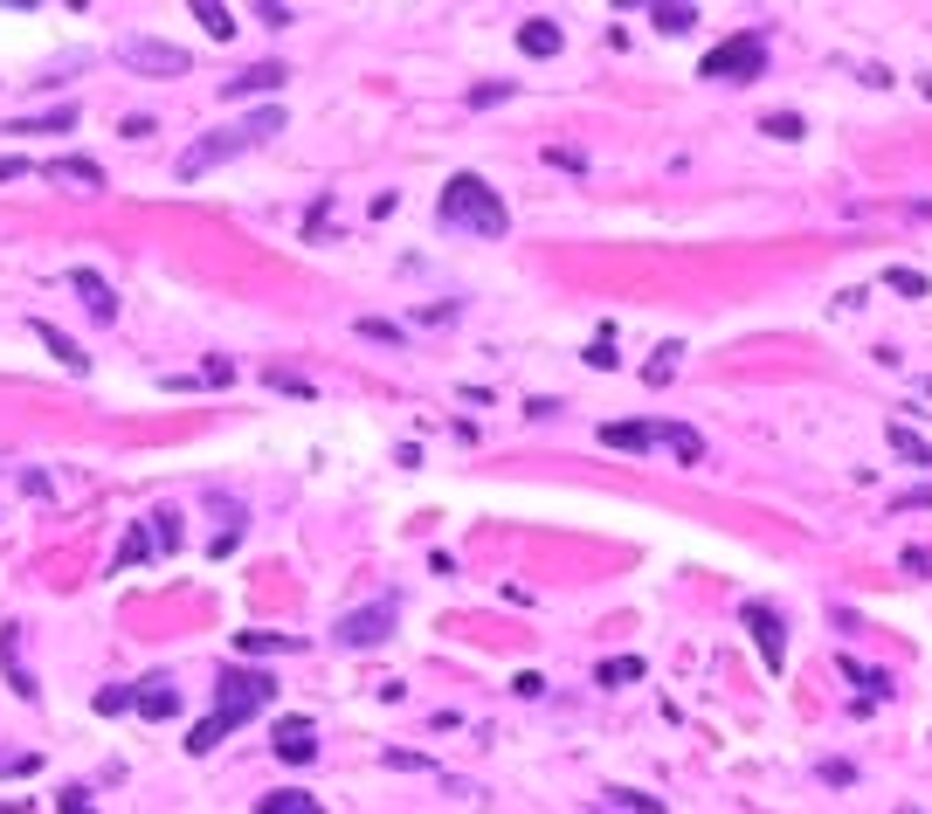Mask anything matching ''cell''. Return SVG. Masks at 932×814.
Wrapping results in <instances>:
<instances>
[{"label":"cell","instance_id":"31","mask_svg":"<svg viewBox=\"0 0 932 814\" xmlns=\"http://www.w3.org/2000/svg\"><path fill=\"white\" fill-rule=\"evenodd\" d=\"M670 366H678V346H657V359H650V373H642V380L663 387V380H670Z\"/></svg>","mask_w":932,"mask_h":814},{"label":"cell","instance_id":"25","mask_svg":"<svg viewBox=\"0 0 932 814\" xmlns=\"http://www.w3.org/2000/svg\"><path fill=\"white\" fill-rule=\"evenodd\" d=\"M152 545H160V553L180 545V511H152Z\"/></svg>","mask_w":932,"mask_h":814},{"label":"cell","instance_id":"36","mask_svg":"<svg viewBox=\"0 0 932 814\" xmlns=\"http://www.w3.org/2000/svg\"><path fill=\"white\" fill-rule=\"evenodd\" d=\"M511 691H518V697H539V691H546V676H539V670H518Z\"/></svg>","mask_w":932,"mask_h":814},{"label":"cell","instance_id":"26","mask_svg":"<svg viewBox=\"0 0 932 814\" xmlns=\"http://www.w3.org/2000/svg\"><path fill=\"white\" fill-rule=\"evenodd\" d=\"M359 338H373V346H394V352H401V338H408V332H401V325H387V318H359Z\"/></svg>","mask_w":932,"mask_h":814},{"label":"cell","instance_id":"2","mask_svg":"<svg viewBox=\"0 0 932 814\" xmlns=\"http://www.w3.org/2000/svg\"><path fill=\"white\" fill-rule=\"evenodd\" d=\"M277 131H283V111H277V104H270V111H249V118H236V124H221V131H207V139H194V145L173 160V180H201V173H215L221 160H242L249 145L277 139Z\"/></svg>","mask_w":932,"mask_h":814},{"label":"cell","instance_id":"7","mask_svg":"<svg viewBox=\"0 0 932 814\" xmlns=\"http://www.w3.org/2000/svg\"><path fill=\"white\" fill-rule=\"evenodd\" d=\"M746 628H754V642H760V655H767V670H781L788 663V636H781V615L767 608V600H746Z\"/></svg>","mask_w":932,"mask_h":814},{"label":"cell","instance_id":"4","mask_svg":"<svg viewBox=\"0 0 932 814\" xmlns=\"http://www.w3.org/2000/svg\"><path fill=\"white\" fill-rule=\"evenodd\" d=\"M705 76H712V84H754V76H767V35L746 29L733 42H718L705 56Z\"/></svg>","mask_w":932,"mask_h":814},{"label":"cell","instance_id":"21","mask_svg":"<svg viewBox=\"0 0 932 814\" xmlns=\"http://www.w3.org/2000/svg\"><path fill=\"white\" fill-rule=\"evenodd\" d=\"M194 21H201V29L215 35V42H228V35H236V14H228V8H215V0H201V8H194Z\"/></svg>","mask_w":932,"mask_h":814},{"label":"cell","instance_id":"27","mask_svg":"<svg viewBox=\"0 0 932 814\" xmlns=\"http://www.w3.org/2000/svg\"><path fill=\"white\" fill-rule=\"evenodd\" d=\"M608 807H615V814H663L650 794H629V786H615V794H608Z\"/></svg>","mask_w":932,"mask_h":814},{"label":"cell","instance_id":"15","mask_svg":"<svg viewBox=\"0 0 932 814\" xmlns=\"http://www.w3.org/2000/svg\"><path fill=\"white\" fill-rule=\"evenodd\" d=\"M132 704H139L145 718H173V712H180V691H173V676H145V691H139Z\"/></svg>","mask_w":932,"mask_h":814},{"label":"cell","instance_id":"9","mask_svg":"<svg viewBox=\"0 0 932 814\" xmlns=\"http://www.w3.org/2000/svg\"><path fill=\"white\" fill-rule=\"evenodd\" d=\"M283 84H291V69H283V63H256L242 76H228L221 97H256V90H283Z\"/></svg>","mask_w":932,"mask_h":814},{"label":"cell","instance_id":"22","mask_svg":"<svg viewBox=\"0 0 932 814\" xmlns=\"http://www.w3.org/2000/svg\"><path fill=\"white\" fill-rule=\"evenodd\" d=\"M236 649H242V655H277V649H297V642H291V636H263V628H242Z\"/></svg>","mask_w":932,"mask_h":814},{"label":"cell","instance_id":"10","mask_svg":"<svg viewBox=\"0 0 932 814\" xmlns=\"http://www.w3.org/2000/svg\"><path fill=\"white\" fill-rule=\"evenodd\" d=\"M311 752H318V731H311V718H283V725H277V759L304 767Z\"/></svg>","mask_w":932,"mask_h":814},{"label":"cell","instance_id":"28","mask_svg":"<svg viewBox=\"0 0 932 814\" xmlns=\"http://www.w3.org/2000/svg\"><path fill=\"white\" fill-rule=\"evenodd\" d=\"M636 676H642L636 655H615V663H602V684H608V691H615V684H636Z\"/></svg>","mask_w":932,"mask_h":814},{"label":"cell","instance_id":"24","mask_svg":"<svg viewBox=\"0 0 932 814\" xmlns=\"http://www.w3.org/2000/svg\"><path fill=\"white\" fill-rule=\"evenodd\" d=\"M76 124V104H63V111H42V118H14L8 131H69Z\"/></svg>","mask_w":932,"mask_h":814},{"label":"cell","instance_id":"32","mask_svg":"<svg viewBox=\"0 0 932 814\" xmlns=\"http://www.w3.org/2000/svg\"><path fill=\"white\" fill-rule=\"evenodd\" d=\"M760 131H773V139H801V118H794V111H773Z\"/></svg>","mask_w":932,"mask_h":814},{"label":"cell","instance_id":"29","mask_svg":"<svg viewBox=\"0 0 932 814\" xmlns=\"http://www.w3.org/2000/svg\"><path fill=\"white\" fill-rule=\"evenodd\" d=\"M56 814H97L90 786H63V794H56Z\"/></svg>","mask_w":932,"mask_h":814},{"label":"cell","instance_id":"39","mask_svg":"<svg viewBox=\"0 0 932 814\" xmlns=\"http://www.w3.org/2000/svg\"><path fill=\"white\" fill-rule=\"evenodd\" d=\"M925 97H932V76H925Z\"/></svg>","mask_w":932,"mask_h":814},{"label":"cell","instance_id":"14","mask_svg":"<svg viewBox=\"0 0 932 814\" xmlns=\"http://www.w3.org/2000/svg\"><path fill=\"white\" fill-rule=\"evenodd\" d=\"M42 173L63 180V187H76V194H97V187H104V166H97V160H48Z\"/></svg>","mask_w":932,"mask_h":814},{"label":"cell","instance_id":"23","mask_svg":"<svg viewBox=\"0 0 932 814\" xmlns=\"http://www.w3.org/2000/svg\"><path fill=\"white\" fill-rule=\"evenodd\" d=\"M160 553V545H152V532L145 524H132V532H124V545H118V566H139V560H152Z\"/></svg>","mask_w":932,"mask_h":814},{"label":"cell","instance_id":"13","mask_svg":"<svg viewBox=\"0 0 932 814\" xmlns=\"http://www.w3.org/2000/svg\"><path fill=\"white\" fill-rule=\"evenodd\" d=\"M657 449H670L678 463H705V435L684 422H657Z\"/></svg>","mask_w":932,"mask_h":814},{"label":"cell","instance_id":"8","mask_svg":"<svg viewBox=\"0 0 932 814\" xmlns=\"http://www.w3.org/2000/svg\"><path fill=\"white\" fill-rule=\"evenodd\" d=\"M0 670H8V691H14V697H35V676L21 670V621L0 628Z\"/></svg>","mask_w":932,"mask_h":814},{"label":"cell","instance_id":"30","mask_svg":"<svg viewBox=\"0 0 932 814\" xmlns=\"http://www.w3.org/2000/svg\"><path fill=\"white\" fill-rule=\"evenodd\" d=\"M885 283H891L898 297H925V276L919 270H885Z\"/></svg>","mask_w":932,"mask_h":814},{"label":"cell","instance_id":"6","mask_svg":"<svg viewBox=\"0 0 932 814\" xmlns=\"http://www.w3.org/2000/svg\"><path fill=\"white\" fill-rule=\"evenodd\" d=\"M118 63L132 69V76H187V48L152 42V35H124L118 42Z\"/></svg>","mask_w":932,"mask_h":814},{"label":"cell","instance_id":"37","mask_svg":"<svg viewBox=\"0 0 932 814\" xmlns=\"http://www.w3.org/2000/svg\"><path fill=\"white\" fill-rule=\"evenodd\" d=\"M21 173H35V166L21 160V152H0V180H21Z\"/></svg>","mask_w":932,"mask_h":814},{"label":"cell","instance_id":"35","mask_svg":"<svg viewBox=\"0 0 932 814\" xmlns=\"http://www.w3.org/2000/svg\"><path fill=\"white\" fill-rule=\"evenodd\" d=\"M35 767H42L35 752H0V773H35Z\"/></svg>","mask_w":932,"mask_h":814},{"label":"cell","instance_id":"17","mask_svg":"<svg viewBox=\"0 0 932 814\" xmlns=\"http://www.w3.org/2000/svg\"><path fill=\"white\" fill-rule=\"evenodd\" d=\"M518 48H525V56H560V21H525V29H518Z\"/></svg>","mask_w":932,"mask_h":814},{"label":"cell","instance_id":"18","mask_svg":"<svg viewBox=\"0 0 932 814\" xmlns=\"http://www.w3.org/2000/svg\"><path fill=\"white\" fill-rule=\"evenodd\" d=\"M891 449H898L904 463H919V469H932V442H919V428H904V422H891Z\"/></svg>","mask_w":932,"mask_h":814},{"label":"cell","instance_id":"34","mask_svg":"<svg viewBox=\"0 0 932 814\" xmlns=\"http://www.w3.org/2000/svg\"><path fill=\"white\" fill-rule=\"evenodd\" d=\"M587 366H602V373L615 366V338H608V332H602V338H594V346H587Z\"/></svg>","mask_w":932,"mask_h":814},{"label":"cell","instance_id":"19","mask_svg":"<svg viewBox=\"0 0 932 814\" xmlns=\"http://www.w3.org/2000/svg\"><path fill=\"white\" fill-rule=\"evenodd\" d=\"M256 814H318V801L297 794V786H283V794H263V801H256Z\"/></svg>","mask_w":932,"mask_h":814},{"label":"cell","instance_id":"11","mask_svg":"<svg viewBox=\"0 0 932 814\" xmlns=\"http://www.w3.org/2000/svg\"><path fill=\"white\" fill-rule=\"evenodd\" d=\"M69 291L90 304V318H104V325L118 318V297H111V283H104V276H90V270H69Z\"/></svg>","mask_w":932,"mask_h":814},{"label":"cell","instance_id":"20","mask_svg":"<svg viewBox=\"0 0 932 814\" xmlns=\"http://www.w3.org/2000/svg\"><path fill=\"white\" fill-rule=\"evenodd\" d=\"M650 21H657L663 35H691L697 29V8H691V0H678V8H650Z\"/></svg>","mask_w":932,"mask_h":814},{"label":"cell","instance_id":"5","mask_svg":"<svg viewBox=\"0 0 932 814\" xmlns=\"http://www.w3.org/2000/svg\"><path fill=\"white\" fill-rule=\"evenodd\" d=\"M394 600H367V608H353V615H339V628H332V636H339V649H380L387 636H394Z\"/></svg>","mask_w":932,"mask_h":814},{"label":"cell","instance_id":"1","mask_svg":"<svg viewBox=\"0 0 932 814\" xmlns=\"http://www.w3.org/2000/svg\"><path fill=\"white\" fill-rule=\"evenodd\" d=\"M277 697V684L263 670H221V684H215V712H207L201 725H194V739H187V752L201 759V752H215L228 731L236 725H249L256 712H263V704Z\"/></svg>","mask_w":932,"mask_h":814},{"label":"cell","instance_id":"33","mask_svg":"<svg viewBox=\"0 0 932 814\" xmlns=\"http://www.w3.org/2000/svg\"><path fill=\"white\" fill-rule=\"evenodd\" d=\"M139 691H124V684H111V691H97V712H124V704H132Z\"/></svg>","mask_w":932,"mask_h":814},{"label":"cell","instance_id":"12","mask_svg":"<svg viewBox=\"0 0 932 814\" xmlns=\"http://www.w3.org/2000/svg\"><path fill=\"white\" fill-rule=\"evenodd\" d=\"M602 442L621 449V456H642V449H657V422H608Z\"/></svg>","mask_w":932,"mask_h":814},{"label":"cell","instance_id":"38","mask_svg":"<svg viewBox=\"0 0 932 814\" xmlns=\"http://www.w3.org/2000/svg\"><path fill=\"white\" fill-rule=\"evenodd\" d=\"M0 814H29V801H0Z\"/></svg>","mask_w":932,"mask_h":814},{"label":"cell","instance_id":"3","mask_svg":"<svg viewBox=\"0 0 932 814\" xmlns=\"http://www.w3.org/2000/svg\"><path fill=\"white\" fill-rule=\"evenodd\" d=\"M435 215H443V228H470V235H505V200L498 187H484L477 173H449V187L435 194Z\"/></svg>","mask_w":932,"mask_h":814},{"label":"cell","instance_id":"16","mask_svg":"<svg viewBox=\"0 0 932 814\" xmlns=\"http://www.w3.org/2000/svg\"><path fill=\"white\" fill-rule=\"evenodd\" d=\"M35 338H42V346H48V352H56L63 366H69V373H90V352H84V346H76V338H63L56 325H35Z\"/></svg>","mask_w":932,"mask_h":814}]
</instances>
